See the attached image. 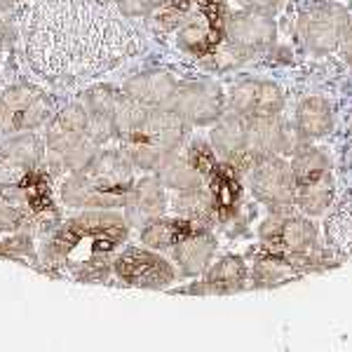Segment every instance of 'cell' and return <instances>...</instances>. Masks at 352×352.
<instances>
[{
    "label": "cell",
    "instance_id": "obj_8",
    "mask_svg": "<svg viewBox=\"0 0 352 352\" xmlns=\"http://www.w3.org/2000/svg\"><path fill=\"white\" fill-rule=\"evenodd\" d=\"M47 204H41L38 186L28 188L26 179L16 184H0V235L14 232H36L38 228L50 230L43 217H47Z\"/></svg>",
    "mask_w": 352,
    "mask_h": 352
},
{
    "label": "cell",
    "instance_id": "obj_27",
    "mask_svg": "<svg viewBox=\"0 0 352 352\" xmlns=\"http://www.w3.org/2000/svg\"><path fill=\"white\" fill-rule=\"evenodd\" d=\"M300 275V268L296 261L280 256V254H272V256L258 258L254 265V285L256 287H275L282 282L296 280Z\"/></svg>",
    "mask_w": 352,
    "mask_h": 352
},
{
    "label": "cell",
    "instance_id": "obj_21",
    "mask_svg": "<svg viewBox=\"0 0 352 352\" xmlns=\"http://www.w3.org/2000/svg\"><path fill=\"white\" fill-rule=\"evenodd\" d=\"M285 146V127L272 118H247V160L249 167L263 157L275 155Z\"/></svg>",
    "mask_w": 352,
    "mask_h": 352
},
{
    "label": "cell",
    "instance_id": "obj_3",
    "mask_svg": "<svg viewBox=\"0 0 352 352\" xmlns=\"http://www.w3.org/2000/svg\"><path fill=\"white\" fill-rule=\"evenodd\" d=\"M186 120L172 109H148L122 94L116 113V139L139 169H160L181 148Z\"/></svg>",
    "mask_w": 352,
    "mask_h": 352
},
{
    "label": "cell",
    "instance_id": "obj_13",
    "mask_svg": "<svg viewBox=\"0 0 352 352\" xmlns=\"http://www.w3.org/2000/svg\"><path fill=\"white\" fill-rule=\"evenodd\" d=\"M249 186L261 202L275 209H289L292 204H296V184H294L292 167L277 160L275 155L252 164Z\"/></svg>",
    "mask_w": 352,
    "mask_h": 352
},
{
    "label": "cell",
    "instance_id": "obj_31",
    "mask_svg": "<svg viewBox=\"0 0 352 352\" xmlns=\"http://www.w3.org/2000/svg\"><path fill=\"white\" fill-rule=\"evenodd\" d=\"M247 10H256V12H272L275 8H280L282 0H237Z\"/></svg>",
    "mask_w": 352,
    "mask_h": 352
},
{
    "label": "cell",
    "instance_id": "obj_14",
    "mask_svg": "<svg viewBox=\"0 0 352 352\" xmlns=\"http://www.w3.org/2000/svg\"><path fill=\"white\" fill-rule=\"evenodd\" d=\"M172 111L190 124H209L223 116V92L214 82L179 85Z\"/></svg>",
    "mask_w": 352,
    "mask_h": 352
},
{
    "label": "cell",
    "instance_id": "obj_33",
    "mask_svg": "<svg viewBox=\"0 0 352 352\" xmlns=\"http://www.w3.org/2000/svg\"><path fill=\"white\" fill-rule=\"evenodd\" d=\"M5 3H10V5H16V3H24V0H5Z\"/></svg>",
    "mask_w": 352,
    "mask_h": 352
},
{
    "label": "cell",
    "instance_id": "obj_22",
    "mask_svg": "<svg viewBox=\"0 0 352 352\" xmlns=\"http://www.w3.org/2000/svg\"><path fill=\"white\" fill-rule=\"evenodd\" d=\"M167 209V197L160 179H144L134 184L132 197L127 202V221L136 226H144L148 221L162 217Z\"/></svg>",
    "mask_w": 352,
    "mask_h": 352
},
{
    "label": "cell",
    "instance_id": "obj_4",
    "mask_svg": "<svg viewBox=\"0 0 352 352\" xmlns=\"http://www.w3.org/2000/svg\"><path fill=\"white\" fill-rule=\"evenodd\" d=\"M134 164L122 148H101L78 172L64 176L59 200L68 209H120L134 190Z\"/></svg>",
    "mask_w": 352,
    "mask_h": 352
},
{
    "label": "cell",
    "instance_id": "obj_28",
    "mask_svg": "<svg viewBox=\"0 0 352 352\" xmlns=\"http://www.w3.org/2000/svg\"><path fill=\"white\" fill-rule=\"evenodd\" d=\"M298 127L303 134L308 136H322L331 129L333 118H331V109L324 99L320 96H310L303 104L298 106Z\"/></svg>",
    "mask_w": 352,
    "mask_h": 352
},
{
    "label": "cell",
    "instance_id": "obj_15",
    "mask_svg": "<svg viewBox=\"0 0 352 352\" xmlns=\"http://www.w3.org/2000/svg\"><path fill=\"white\" fill-rule=\"evenodd\" d=\"M78 101H80V106L87 113L89 134H92L96 144L104 146L116 139V113L122 101V92H116L113 87H104V85H96V87L85 89Z\"/></svg>",
    "mask_w": 352,
    "mask_h": 352
},
{
    "label": "cell",
    "instance_id": "obj_12",
    "mask_svg": "<svg viewBox=\"0 0 352 352\" xmlns=\"http://www.w3.org/2000/svg\"><path fill=\"white\" fill-rule=\"evenodd\" d=\"M350 19L340 5L320 3L300 16V38L312 52H331L343 43Z\"/></svg>",
    "mask_w": 352,
    "mask_h": 352
},
{
    "label": "cell",
    "instance_id": "obj_25",
    "mask_svg": "<svg viewBox=\"0 0 352 352\" xmlns=\"http://www.w3.org/2000/svg\"><path fill=\"white\" fill-rule=\"evenodd\" d=\"M157 174H160L162 186H169L174 190L195 188V186L204 184V172L197 167L190 155H181V148L162 162Z\"/></svg>",
    "mask_w": 352,
    "mask_h": 352
},
{
    "label": "cell",
    "instance_id": "obj_17",
    "mask_svg": "<svg viewBox=\"0 0 352 352\" xmlns=\"http://www.w3.org/2000/svg\"><path fill=\"white\" fill-rule=\"evenodd\" d=\"M226 36L237 50H244V52L258 50L275 41V21H272L270 12L249 10L242 14H232L226 21Z\"/></svg>",
    "mask_w": 352,
    "mask_h": 352
},
{
    "label": "cell",
    "instance_id": "obj_5",
    "mask_svg": "<svg viewBox=\"0 0 352 352\" xmlns=\"http://www.w3.org/2000/svg\"><path fill=\"white\" fill-rule=\"evenodd\" d=\"M45 169L50 176H68L82 169L101 146L89 134L87 113L80 101H73L66 109L56 111L45 129Z\"/></svg>",
    "mask_w": 352,
    "mask_h": 352
},
{
    "label": "cell",
    "instance_id": "obj_32",
    "mask_svg": "<svg viewBox=\"0 0 352 352\" xmlns=\"http://www.w3.org/2000/svg\"><path fill=\"white\" fill-rule=\"evenodd\" d=\"M343 52H345V59L352 64V21L345 28V36H343Z\"/></svg>",
    "mask_w": 352,
    "mask_h": 352
},
{
    "label": "cell",
    "instance_id": "obj_19",
    "mask_svg": "<svg viewBox=\"0 0 352 352\" xmlns=\"http://www.w3.org/2000/svg\"><path fill=\"white\" fill-rule=\"evenodd\" d=\"M212 148L230 167H249L247 160V118L230 113L212 129Z\"/></svg>",
    "mask_w": 352,
    "mask_h": 352
},
{
    "label": "cell",
    "instance_id": "obj_23",
    "mask_svg": "<svg viewBox=\"0 0 352 352\" xmlns=\"http://www.w3.org/2000/svg\"><path fill=\"white\" fill-rule=\"evenodd\" d=\"M244 285H247V268H244L242 258L226 256V258H221L217 265L209 268L202 285L197 289H192V292L214 294V296H228V294L242 292Z\"/></svg>",
    "mask_w": 352,
    "mask_h": 352
},
{
    "label": "cell",
    "instance_id": "obj_9",
    "mask_svg": "<svg viewBox=\"0 0 352 352\" xmlns=\"http://www.w3.org/2000/svg\"><path fill=\"white\" fill-rule=\"evenodd\" d=\"M113 272L120 282L141 289H167L176 280V270L167 258L151 247H122L113 258Z\"/></svg>",
    "mask_w": 352,
    "mask_h": 352
},
{
    "label": "cell",
    "instance_id": "obj_18",
    "mask_svg": "<svg viewBox=\"0 0 352 352\" xmlns=\"http://www.w3.org/2000/svg\"><path fill=\"white\" fill-rule=\"evenodd\" d=\"M176 89H179V82L169 73L148 71L129 78L122 87V94L148 109H172Z\"/></svg>",
    "mask_w": 352,
    "mask_h": 352
},
{
    "label": "cell",
    "instance_id": "obj_20",
    "mask_svg": "<svg viewBox=\"0 0 352 352\" xmlns=\"http://www.w3.org/2000/svg\"><path fill=\"white\" fill-rule=\"evenodd\" d=\"M217 252V240L207 226H195L172 247L174 261L186 275H200Z\"/></svg>",
    "mask_w": 352,
    "mask_h": 352
},
{
    "label": "cell",
    "instance_id": "obj_10",
    "mask_svg": "<svg viewBox=\"0 0 352 352\" xmlns=\"http://www.w3.org/2000/svg\"><path fill=\"white\" fill-rule=\"evenodd\" d=\"M258 235L270 254H280L292 261L310 258L317 247L315 226L298 217H272L263 221Z\"/></svg>",
    "mask_w": 352,
    "mask_h": 352
},
{
    "label": "cell",
    "instance_id": "obj_16",
    "mask_svg": "<svg viewBox=\"0 0 352 352\" xmlns=\"http://www.w3.org/2000/svg\"><path fill=\"white\" fill-rule=\"evenodd\" d=\"M228 106L230 113H237L242 118H272L280 116L285 94L272 82L247 80L232 87Z\"/></svg>",
    "mask_w": 352,
    "mask_h": 352
},
{
    "label": "cell",
    "instance_id": "obj_24",
    "mask_svg": "<svg viewBox=\"0 0 352 352\" xmlns=\"http://www.w3.org/2000/svg\"><path fill=\"white\" fill-rule=\"evenodd\" d=\"M195 226H202V223H195V221H188V219H153L148 223H144V230H141V242L151 249H172L186 232H190Z\"/></svg>",
    "mask_w": 352,
    "mask_h": 352
},
{
    "label": "cell",
    "instance_id": "obj_30",
    "mask_svg": "<svg viewBox=\"0 0 352 352\" xmlns=\"http://www.w3.org/2000/svg\"><path fill=\"white\" fill-rule=\"evenodd\" d=\"M155 8V0H118V10L124 16H144L151 14Z\"/></svg>",
    "mask_w": 352,
    "mask_h": 352
},
{
    "label": "cell",
    "instance_id": "obj_2",
    "mask_svg": "<svg viewBox=\"0 0 352 352\" xmlns=\"http://www.w3.org/2000/svg\"><path fill=\"white\" fill-rule=\"evenodd\" d=\"M129 235L127 217L116 209H78L45 230L41 261L78 282H101Z\"/></svg>",
    "mask_w": 352,
    "mask_h": 352
},
{
    "label": "cell",
    "instance_id": "obj_11",
    "mask_svg": "<svg viewBox=\"0 0 352 352\" xmlns=\"http://www.w3.org/2000/svg\"><path fill=\"white\" fill-rule=\"evenodd\" d=\"M45 167V141L36 132L3 136L0 141V184H16Z\"/></svg>",
    "mask_w": 352,
    "mask_h": 352
},
{
    "label": "cell",
    "instance_id": "obj_6",
    "mask_svg": "<svg viewBox=\"0 0 352 352\" xmlns=\"http://www.w3.org/2000/svg\"><path fill=\"white\" fill-rule=\"evenodd\" d=\"M54 99L28 82H14L0 89V136H14L47 127L54 118Z\"/></svg>",
    "mask_w": 352,
    "mask_h": 352
},
{
    "label": "cell",
    "instance_id": "obj_29",
    "mask_svg": "<svg viewBox=\"0 0 352 352\" xmlns=\"http://www.w3.org/2000/svg\"><path fill=\"white\" fill-rule=\"evenodd\" d=\"M327 235L343 254L352 256V200H345L327 223Z\"/></svg>",
    "mask_w": 352,
    "mask_h": 352
},
{
    "label": "cell",
    "instance_id": "obj_7",
    "mask_svg": "<svg viewBox=\"0 0 352 352\" xmlns=\"http://www.w3.org/2000/svg\"><path fill=\"white\" fill-rule=\"evenodd\" d=\"M296 184V204L305 214H322L333 200L331 164L320 151H303L292 164Z\"/></svg>",
    "mask_w": 352,
    "mask_h": 352
},
{
    "label": "cell",
    "instance_id": "obj_1",
    "mask_svg": "<svg viewBox=\"0 0 352 352\" xmlns=\"http://www.w3.org/2000/svg\"><path fill=\"white\" fill-rule=\"evenodd\" d=\"M21 47L33 76L73 89L132 59L141 38L106 0H33L21 24Z\"/></svg>",
    "mask_w": 352,
    "mask_h": 352
},
{
    "label": "cell",
    "instance_id": "obj_26",
    "mask_svg": "<svg viewBox=\"0 0 352 352\" xmlns=\"http://www.w3.org/2000/svg\"><path fill=\"white\" fill-rule=\"evenodd\" d=\"M174 209L181 219L195 221V223L202 226H207L209 221L217 217V202H214L209 188H204V184L195 186V188L179 190V195L174 200Z\"/></svg>",
    "mask_w": 352,
    "mask_h": 352
}]
</instances>
